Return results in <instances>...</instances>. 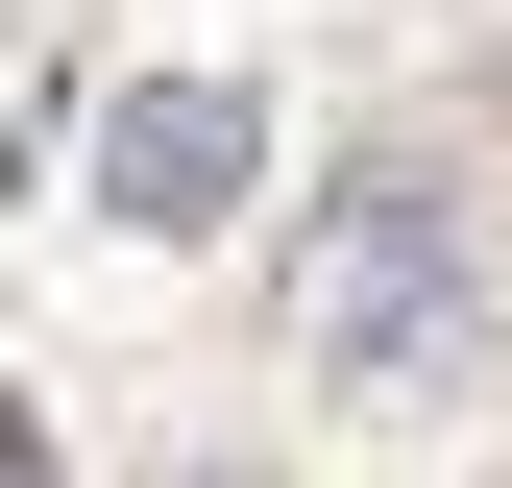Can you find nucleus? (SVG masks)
<instances>
[{
    "mask_svg": "<svg viewBox=\"0 0 512 488\" xmlns=\"http://www.w3.org/2000/svg\"><path fill=\"white\" fill-rule=\"evenodd\" d=\"M293 342L342 366V391L464 366V171H439V147H366L342 196H317V244H293Z\"/></svg>",
    "mask_w": 512,
    "mask_h": 488,
    "instance_id": "f257e3e1",
    "label": "nucleus"
},
{
    "mask_svg": "<svg viewBox=\"0 0 512 488\" xmlns=\"http://www.w3.org/2000/svg\"><path fill=\"white\" fill-rule=\"evenodd\" d=\"M244 171H269V98H244V74H147V98L98 122V196H122V220H171V244L244 220Z\"/></svg>",
    "mask_w": 512,
    "mask_h": 488,
    "instance_id": "f03ea898",
    "label": "nucleus"
},
{
    "mask_svg": "<svg viewBox=\"0 0 512 488\" xmlns=\"http://www.w3.org/2000/svg\"><path fill=\"white\" fill-rule=\"evenodd\" d=\"M0 488H49V415H25V391H0Z\"/></svg>",
    "mask_w": 512,
    "mask_h": 488,
    "instance_id": "7ed1b4c3",
    "label": "nucleus"
}]
</instances>
